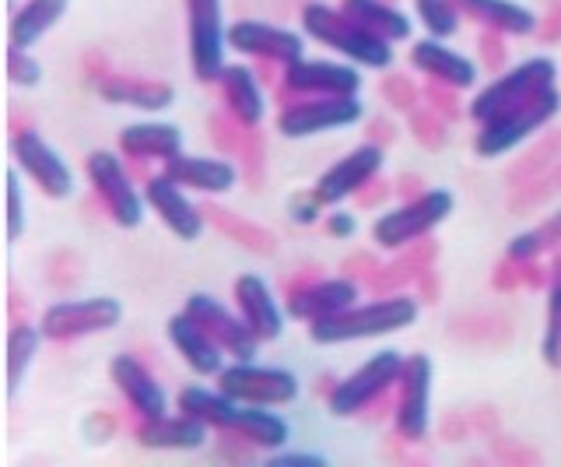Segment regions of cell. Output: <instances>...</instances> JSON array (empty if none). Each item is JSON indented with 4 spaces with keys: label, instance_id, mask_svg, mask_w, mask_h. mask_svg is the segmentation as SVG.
I'll return each instance as SVG.
<instances>
[{
    "label": "cell",
    "instance_id": "6da1fadb",
    "mask_svg": "<svg viewBox=\"0 0 561 467\" xmlns=\"http://www.w3.org/2000/svg\"><path fill=\"white\" fill-rule=\"evenodd\" d=\"M180 411L197 414L207 425L239 432L250 443L263 449H277L288 443V422L280 414L267 411V405H245L228 397L225 390H207V387H186L180 394Z\"/></svg>",
    "mask_w": 561,
    "mask_h": 467
},
{
    "label": "cell",
    "instance_id": "7a4b0ae2",
    "mask_svg": "<svg viewBox=\"0 0 561 467\" xmlns=\"http://www.w3.org/2000/svg\"><path fill=\"white\" fill-rule=\"evenodd\" d=\"M417 309H421L417 299L393 292V296H382L365 306L355 303L337 317L309 323V338L316 344H344V341H368V338L397 334V331H408V327L417 320Z\"/></svg>",
    "mask_w": 561,
    "mask_h": 467
},
{
    "label": "cell",
    "instance_id": "3957f363",
    "mask_svg": "<svg viewBox=\"0 0 561 467\" xmlns=\"http://www.w3.org/2000/svg\"><path fill=\"white\" fill-rule=\"evenodd\" d=\"M302 29L309 39H320L323 46L337 49L347 60H355L373 71H386L393 64V43H386L376 32L358 25L351 14L327 8V4H306L302 8Z\"/></svg>",
    "mask_w": 561,
    "mask_h": 467
},
{
    "label": "cell",
    "instance_id": "277c9868",
    "mask_svg": "<svg viewBox=\"0 0 561 467\" xmlns=\"http://www.w3.org/2000/svg\"><path fill=\"white\" fill-rule=\"evenodd\" d=\"M558 110H561V95L551 84V89L530 95L526 102H516V106H508L499 116H491L488 124H481L478 137H473V151H478L481 159H499L508 148L526 141L534 130H540L548 119H554Z\"/></svg>",
    "mask_w": 561,
    "mask_h": 467
},
{
    "label": "cell",
    "instance_id": "5b68a950",
    "mask_svg": "<svg viewBox=\"0 0 561 467\" xmlns=\"http://www.w3.org/2000/svg\"><path fill=\"white\" fill-rule=\"evenodd\" d=\"M453 194L449 190H425L414 201H403L393 212L379 215V221L373 225V239L382 250H403L414 239L428 236L435 225H443L453 215Z\"/></svg>",
    "mask_w": 561,
    "mask_h": 467
},
{
    "label": "cell",
    "instance_id": "8992f818",
    "mask_svg": "<svg viewBox=\"0 0 561 467\" xmlns=\"http://www.w3.org/2000/svg\"><path fill=\"white\" fill-rule=\"evenodd\" d=\"M403 362H408V358H403L397 349H382L376 355H368L355 373L337 379V387L327 394L330 414H337V419L362 414V408L368 401H376L379 394H386L393 384H400Z\"/></svg>",
    "mask_w": 561,
    "mask_h": 467
},
{
    "label": "cell",
    "instance_id": "52a82bcc",
    "mask_svg": "<svg viewBox=\"0 0 561 467\" xmlns=\"http://www.w3.org/2000/svg\"><path fill=\"white\" fill-rule=\"evenodd\" d=\"M88 180H92L95 194L102 197V204L110 207L113 221L119 229H137L140 218H145V201L137 194V180L130 176V169L123 159H116L113 151H92L84 159Z\"/></svg>",
    "mask_w": 561,
    "mask_h": 467
},
{
    "label": "cell",
    "instance_id": "ba28073f",
    "mask_svg": "<svg viewBox=\"0 0 561 467\" xmlns=\"http://www.w3.org/2000/svg\"><path fill=\"white\" fill-rule=\"evenodd\" d=\"M554 84V60L548 57H534V60H523L513 71L499 75L488 89L478 92V99L470 102V116L478 124H488L491 116H499L502 110L516 106V102H526L530 95L551 89Z\"/></svg>",
    "mask_w": 561,
    "mask_h": 467
},
{
    "label": "cell",
    "instance_id": "9c48e42d",
    "mask_svg": "<svg viewBox=\"0 0 561 467\" xmlns=\"http://www.w3.org/2000/svg\"><path fill=\"white\" fill-rule=\"evenodd\" d=\"M186 36H190V67L197 81H218L225 67L228 29L221 22V0H186Z\"/></svg>",
    "mask_w": 561,
    "mask_h": 467
},
{
    "label": "cell",
    "instance_id": "30bf717a",
    "mask_svg": "<svg viewBox=\"0 0 561 467\" xmlns=\"http://www.w3.org/2000/svg\"><path fill=\"white\" fill-rule=\"evenodd\" d=\"M362 116L365 106L358 102V95H309L277 113V130L280 137H309L355 127Z\"/></svg>",
    "mask_w": 561,
    "mask_h": 467
},
{
    "label": "cell",
    "instance_id": "8fae6325",
    "mask_svg": "<svg viewBox=\"0 0 561 467\" xmlns=\"http://www.w3.org/2000/svg\"><path fill=\"white\" fill-rule=\"evenodd\" d=\"M218 390L245 405H291L298 397V379L288 369H274V366H256L253 362H232L218 373Z\"/></svg>",
    "mask_w": 561,
    "mask_h": 467
},
{
    "label": "cell",
    "instance_id": "7c38bea8",
    "mask_svg": "<svg viewBox=\"0 0 561 467\" xmlns=\"http://www.w3.org/2000/svg\"><path fill=\"white\" fill-rule=\"evenodd\" d=\"M119 317H123L119 299L92 296V299H67V303L49 306L39 320V327H43V334L53 341H75L84 334L110 331V327L119 323Z\"/></svg>",
    "mask_w": 561,
    "mask_h": 467
},
{
    "label": "cell",
    "instance_id": "4fadbf2b",
    "mask_svg": "<svg viewBox=\"0 0 561 467\" xmlns=\"http://www.w3.org/2000/svg\"><path fill=\"white\" fill-rule=\"evenodd\" d=\"M428 411H432V358L408 355L400 373V401H397V436L403 443H421L428 436Z\"/></svg>",
    "mask_w": 561,
    "mask_h": 467
},
{
    "label": "cell",
    "instance_id": "5bb4252c",
    "mask_svg": "<svg viewBox=\"0 0 561 467\" xmlns=\"http://www.w3.org/2000/svg\"><path fill=\"white\" fill-rule=\"evenodd\" d=\"M193 320H197L204 331L221 344L225 355H232L239 362H253L256 358V349H260V338L250 323L242 320V314L236 317L232 309H225L215 296H207V292H193L186 299V309Z\"/></svg>",
    "mask_w": 561,
    "mask_h": 467
},
{
    "label": "cell",
    "instance_id": "9a60e30c",
    "mask_svg": "<svg viewBox=\"0 0 561 467\" xmlns=\"http://www.w3.org/2000/svg\"><path fill=\"white\" fill-rule=\"evenodd\" d=\"M11 155L18 169H25L46 197L60 201L75 190V172H70V166L60 159V151L53 148L43 134H35V130L11 134Z\"/></svg>",
    "mask_w": 561,
    "mask_h": 467
},
{
    "label": "cell",
    "instance_id": "2e32d148",
    "mask_svg": "<svg viewBox=\"0 0 561 467\" xmlns=\"http://www.w3.org/2000/svg\"><path fill=\"white\" fill-rule=\"evenodd\" d=\"M228 46L253 60H277V64H295L306 57L302 36H295L288 29L263 25V22H236L228 25Z\"/></svg>",
    "mask_w": 561,
    "mask_h": 467
},
{
    "label": "cell",
    "instance_id": "e0dca14e",
    "mask_svg": "<svg viewBox=\"0 0 561 467\" xmlns=\"http://www.w3.org/2000/svg\"><path fill=\"white\" fill-rule=\"evenodd\" d=\"M379 169H382V148L365 141L323 172L320 183H316V194L323 197V204H337L344 197H355Z\"/></svg>",
    "mask_w": 561,
    "mask_h": 467
},
{
    "label": "cell",
    "instance_id": "ac0fdd59",
    "mask_svg": "<svg viewBox=\"0 0 561 467\" xmlns=\"http://www.w3.org/2000/svg\"><path fill=\"white\" fill-rule=\"evenodd\" d=\"M288 314L295 320H327V317H337L344 314V309H351L358 303V285L355 278H347V274H341V278H316L309 282L306 288L298 292H288Z\"/></svg>",
    "mask_w": 561,
    "mask_h": 467
},
{
    "label": "cell",
    "instance_id": "d6986e66",
    "mask_svg": "<svg viewBox=\"0 0 561 467\" xmlns=\"http://www.w3.org/2000/svg\"><path fill=\"white\" fill-rule=\"evenodd\" d=\"M145 197L148 204L158 212V218H162L169 225V232H175L180 239H197L204 232V212H201V204H193L186 197V186H180L175 180H169L165 172L162 176H151L145 183Z\"/></svg>",
    "mask_w": 561,
    "mask_h": 467
},
{
    "label": "cell",
    "instance_id": "ffe728a7",
    "mask_svg": "<svg viewBox=\"0 0 561 467\" xmlns=\"http://www.w3.org/2000/svg\"><path fill=\"white\" fill-rule=\"evenodd\" d=\"M285 84L302 95H358L362 75L351 64L333 60H295L285 67Z\"/></svg>",
    "mask_w": 561,
    "mask_h": 467
},
{
    "label": "cell",
    "instance_id": "44dd1931",
    "mask_svg": "<svg viewBox=\"0 0 561 467\" xmlns=\"http://www.w3.org/2000/svg\"><path fill=\"white\" fill-rule=\"evenodd\" d=\"M110 376L119 387V394L127 397V405L140 414V419H162L169 408L165 390L158 387V379L151 376V369L140 358H134L130 352H123L110 362Z\"/></svg>",
    "mask_w": 561,
    "mask_h": 467
},
{
    "label": "cell",
    "instance_id": "7402d4cb",
    "mask_svg": "<svg viewBox=\"0 0 561 467\" xmlns=\"http://www.w3.org/2000/svg\"><path fill=\"white\" fill-rule=\"evenodd\" d=\"M169 341L175 344V352L183 355L186 366L197 376H218L225 369V352L221 344L210 338L204 327L193 320L190 314L169 317Z\"/></svg>",
    "mask_w": 561,
    "mask_h": 467
},
{
    "label": "cell",
    "instance_id": "603a6c76",
    "mask_svg": "<svg viewBox=\"0 0 561 467\" xmlns=\"http://www.w3.org/2000/svg\"><path fill=\"white\" fill-rule=\"evenodd\" d=\"M165 176L197 194H228L239 180V169L228 159H201V155H172L165 159Z\"/></svg>",
    "mask_w": 561,
    "mask_h": 467
},
{
    "label": "cell",
    "instance_id": "cb8c5ba5",
    "mask_svg": "<svg viewBox=\"0 0 561 467\" xmlns=\"http://www.w3.org/2000/svg\"><path fill=\"white\" fill-rule=\"evenodd\" d=\"M411 67L425 75L428 81H443V84H453V89H470V84L478 81V67H473V60L443 46L435 36L417 39L411 46Z\"/></svg>",
    "mask_w": 561,
    "mask_h": 467
},
{
    "label": "cell",
    "instance_id": "d4e9b609",
    "mask_svg": "<svg viewBox=\"0 0 561 467\" xmlns=\"http://www.w3.org/2000/svg\"><path fill=\"white\" fill-rule=\"evenodd\" d=\"M236 303H239L242 320L253 327L260 341L280 338V331H285V314H280V306L274 303L271 288L260 274H242L236 282Z\"/></svg>",
    "mask_w": 561,
    "mask_h": 467
},
{
    "label": "cell",
    "instance_id": "484cf974",
    "mask_svg": "<svg viewBox=\"0 0 561 467\" xmlns=\"http://www.w3.org/2000/svg\"><path fill=\"white\" fill-rule=\"evenodd\" d=\"M218 84H221V102L225 110L232 113L239 124L245 127H260L263 113H267V102H263V92H260V78L253 67H242V64H225L221 75H218Z\"/></svg>",
    "mask_w": 561,
    "mask_h": 467
},
{
    "label": "cell",
    "instance_id": "4316f807",
    "mask_svg": "<svg viewBox=\"0 0 561 467\" xmlns=\"http://www.w3.org/2000/svg\"><path fill=\"white\" fill-rule=\"evenodd\" d=\"M134 440L148 449H201L207 443V422L197 414H162V419H140Z\"/></svg>",
    "mask_w": 561,
    "mask_h": 467
},
{
    "label": "cell",
    "instance_id": "83f0119b",
    "mask_svg": "<svg viewBox=\"0 0 561 467\" xmlns=\"http://www.w3.org/2000/svg\"><path fill=\"white\" fill-rule=\"evenodd\" d=\"M99 95L105 102H116V106H134V110H148V113H158L172 106V84H162V81H140V78H130V75H110L99 81Z\"/></svg>",
    "mask_w": 561,
    "mask_h": 467
},
{
    "label": "cell",
    "instance_id": "f1b7e54d",
    "mask_svg": "<svg viewBox=\"0 0 561 467\" xmlns=\"http://www.w3.org/2000/svg\"><path fill=\"white\" fill-rule=\"evenodd\" d=\"M467 19L481 22L484 29L505 32V36H530L537 29L534 11H526L523 4H513V0H456Z\"/></svg>",
    "mask_w": 561,
    "mask_h": 467
},
{
    "label": "cell",
    "instance_id": "f546056e",
    "mask_svg": "<svg viewBox=\"0 0 561 467\" xmlns=\"http://www.w3.org/2000/svg\"><path fill=\"white\" fill-rule=\"evenodd\" d=\"M119 151L127 159H172L183 151V134L172 124H130L119 134Z\"/></svg>",
    "mask_w": 561,
    "mask_h": 467
},
{
    "label": "cell",
    "instance_id": "4dcf8cb0",
    "mask_svg": "<svg viewBox=\"0 0 561 467\" xmlns=\"http://www.w3.org/2000/svg\"><path fill=\"white\" fill-rule=\"evenodd\" d=\"M67 14V0H25V8L11 14L8 39L11 49H28L39 43L53 25H60Z\"/></svg>",
    "mask_w": 561,
    "mask_h": 467
},
{
    "label": "cell",
    "instance_id": "1f68e13d",
    "mask_svg": "<svg viewBox=\"0 0 561 467\" xmlns=\"http://www.w3.org/2000/svg\"><path fill=\"white\" fill-rule=\"evenodd\" d=\"M341 11L368 32L382 36L386 43L411 39V19L400 8H393V0H341Z\"/></svg>",
    "mask_w": 561,
    "mask_h": 467
},
{
    "label": "cell",
    "instance_id": "d6a6232c",
    "mask_svg": "<svg viewBox=\"0 0 561 467\" xmlns=\"http://www.w3.org/2000/svg\"><path fill=\"white\" fill-rule=\"evenodd\" d=\"M435 257H438V243H435V239H428V236H421V239H414V243H408V247L400 250V257H397L393 264H382L379 274L368 285H373L379 296H393V288L414 282L421 271L432 267Z\"/></svg>",
    "mask_w": 561,
    "mask_h": 467
},
{
    "label": "cell",
    "instance_id": "836d02e7",
    "mask_svg": "<svg viewBox=\"0 0 561 467\" xmlns=\"http://www.w3.org/2000/svg\"><path fill=\"white\" fill-rule=\"evenodd\" d=\"M201 212H204V218L215 225L218 232H225L232 243H239V247H245V250H253V253H260V257H274V243L277 239L267 232V229H260V225H253V221H245L242 215H236V212H228V207H221V204H210V201H204L201 204Z\"/></svg>",
    "mask_w": 561,
    "mask_h": 467
},
{
    "label": "cell",
    "instance_id": "e575fe53",
    "mask_svg": "<svg viewBox=\"0 0 561 467\" xmlns=\"http://www.w3.org/2000/svg\"><path fill=\"white\" fill-rule=\"evenodd\" d=\"M43 338H46L43 327H32L28 320L11 323V334H8V394H14L18 384H22V376L32 366V358H35V352H39Z\"/></svg>",
    "mask_w": 561,
    "mask_h": 467
},
{
    "label": "cell",
    "instance_id": "d590c367",
    "mask_svg": "<svg viewBox=\"0 0 561 467\" xmlns=\"http://www.w3.org/2000/svg\"><path fill=\"white\" fill-rule=\"evenodd\" d=\"M414 11L421 25H425L435 39H446V36H456V29H460V8H456V0H414Z\"/></svg>",
    "mask_w": 561,
    "mask_h": 467
},
{
    "label": "cell",
    "instance_id": "8d00e7d4",
    "mask_svg": "<svg viewBox=\"0 0 561 467\" xmlns=\"http://www.w3.org/2000/svg\"><path fill=\"white\" fill-rule=\"evenodd\" d=\"M207 127H210V141L218 145V151H225V159H228V155H239L242 145H245V134H250V127L239 124V119L228 110L210 113Z\"/></svg>",
    "mask_w": 561,
    "mask_h": 467
},
{
    "label": "cell",
    "instance_id": "74e56055",
    "mask_svg": "<svg viewBox=\"0 0 561 467\" xmlns=\"http://www.w3.org/2000/svg\"><path fill=\"white\" fill-rule=\"evenodd\" d=\"M411 134L421 148H432L438 151L446 141H449V119H443L438 113H432L428 106L425 110H414L411 113Z\"/></svg>",
    "mask_w": 561,
    "mask_h": 467
},
{
    "label": "cell",
    "instance_id": "f35d334b",
    "mask_svg": "<svg viewBox=\"0 0 561 467\" xmlns=\"http://www.w3.org/2000/svg\"><path fill=\"white\" fill-rule=\"evenodd\" d=\"M543 355L551 366H561V253L554 261L551 278V309H548V341H543Z\"/></svg>",
    "mask_w": 561,
    "mask_h": 467
},
{
    "label": "cell",
    "instance_id": "ab89813d",
    "mask_svg": "<svg viewBox=\"0 0 561 467\" xmlns=\"http://www.w3.org/2000/svg\"><path fill=\"white\" fill-rule=\"evenodd\" d=\"M379 92H382V99L390 102L393 110H400V113H414V110H417V102H421V89H417V84H414L408 75H397V71H390V75L382 78Z\"/></svg>",
    "mask_w": 561,
    "mask_h": 467
},
{
    "label": "cell",
    "instance_id": "60d3db41",
    "mask_svg": "<svg viewBox=\"0 0 561 467\" xmlns=\"http://www.w3.org/2000/svg\"><path fill=\"white\" fill-rule=\"evenodd\" d=\"M561 151V134H554V137H548L537 151H530L526 159H519L513 169H508V180L513 183H519V180H530V176H537V172H543L551 166V159Z\"/></svg>",
    "mask_w": 561,
    "mask_h": 467
},
{
    "label": "cell",
    "instance_id": "b9f144b4",
    "mask_svg": "<svg viewBox=\"0 0 561 467\" xmlns=\"http://www.w3.org/2000/svg\"><path fill=\"white\" fill-rule=\"evenodd\" d=\"M421 102H425V106H428L432 113H438L443 119H449V124H456V119H460V99H456L453 84L428 81L425 89H421Z\"/></svg>",
    "mask_w": 561,
    "mask_h": 467
},
{
    "label": "cell",
    "instance_id": "7bdbcfd3",
    "mask_svg": "<svg viewBox=\"0 0 561 467\" xmlns=\"http://www.w3.org/2000/svg\"><path fill=\"white\" fill-rule=\"evenodd\" d=\"M239 155L245 159V180H250L253 190H260V183H263V134L256 127H250V134H245V145Z\"/></svg>",
    "mask_w": 561,
    "mask_h": 467
},
{
    "label": "cell",
    "instance_id": "ee69618b",
    "mask_svg": "<svg viewBox=\"0 0 561 467\" xmlns=\"http://www.w3.org/2000/svg\"><path fill=\"white\" fill-rule=\"evenodd\" d=\"M25 229V204H22V183H18V169L8 172V239L14 243Z\"/></svg>",
    "mask_w": 561,
    "mask_h": 467
},
{
    "label": "cell",
    "instance_id": "f6af8a7d",
    "mask_svg": "<svg viewBox=\"0 0 561 467\" xmlns=\"http://www.w3.org/2000/svg\"><path fill=\"white\" fill-rule=\"evenodd\" d=\"M8 71L14 84H39V60L28 57V49H11L8 57Z\"/></svg>",
    "mask_w": 561,
    "mask_h": 467
},
{
    "label": "cell",
    "instance_id": "bcb514c9",
    "mask_svg": "<svg viewBox=\"0 0 561 467\" xmlns=\"http://www.w3.org/2000/svg\"><path fill=\"white\" fill-rule=\"evenodd\" d=\"M320 207H323V197L316 194V190H312V194H309V190H302V194H295L288 201V215L298 225H312L316 218H320Z\"/></svg>",
    "mask_w": 561,
    "mask_h": 467
},
{
    "label": "cell",
    "instance_id": "7dc6e473",
    "mask_svg": "<svg viewBox=\"0 0 561 467\" xmlns=\"http://www.w3.org/2000/svg\"><path fill=\"white\" fill-rule=\"evenodd\" d=\"M379 261L373 253H365V250H358V253H351V257H344V264H341V271L347 274V278H362V282H373L376 274H379Z\"/></svg>",
    "mask_w": 561,
    "mask_h": 467
},
{
    "label": "cell",
    "instance_id": "c3c4849f",
    "mask_svg": "<svg viewBox=\"0 0 561 467\" xmlns=\"http://www.w3.org/2000/svg\"><path fill=\"white\" fill-rule=\"evenodd\" d=\"M502 32H495V29H484L481 32V39H478V49H481V60H484V67L488 71H502L505 67V46H502Z\"/></svg>",
    "mask_w": 561,
    "mask_h": 467
},
{
    "label": "cell",
    "instance_id": "681fc988",
    "mask_svg": "<svg viewBox=\"0 0 561 467\" xmlns=\"http://www.w3.org/2000/svg\"><path fill=\"white\" fill-rule=\"evenodd\" d=\"M390 194H397L393 183H386V180L373 176V180H368V183L358 190V194H355V201H358V207H379Z\"/></svg>",
    "mask_w": 561,
    "mask_h": 467
},
{
    "label": "cell",
    "instance_id": "f907efd6",
    "mask_svg": "<svg viewBox=\"0 0 561 467\" xmlns=\"http://www.w3.org/2000/svg\"><path fill=\"white\" fill-rule=\"evenodd\" d=\"M543 250V239H540V232H523V236H516L513 239V247H508V257L513 261H534V257Z\"/></svg>",
    "mask_w": 561,
    "mask_h": 467
},
{
    "label": "cell",
    "instance_id": "816d5d0a",
    "mask_svg": "<svg viewBox=\"0 0 561 467\" xmlns=\"http://www.w3.org/2000/svg\"><path fill=\"white\" fill-rule=\"evenodd\" d=\"M358 232V218L351 215V212H330L327 215V236H333V239H351Z\"/></svg>",
    "mask_w": 561,
    "mask_h": 467
},
{
    "label": "cell",
    "instance_id": "f5cc1de1",
    "mask_svg": "<svg viewBox=\"0 0 561 467\" xmlns=\"http://www.w3.org/2000/svg\"><path fill=\"white\" fill-rule=\"evenodd\" d=\"M365 141L386 148L390 141H397V124H393V119H382V116L368 119V124H365Z\"/></svg>",
    "mask_w": 561,
    "mask_h": 467
},
{
    "label": "cell",
    "instance_id": "db71d44e",
    "mask_svg": "<svg viewBox=\"0 0 561 467\" xmlns=\"http://www.w3.org/2000/svg\"><path fill=\"white\" fill-rule=\"evenodd\" d=\"M414 285H417V299L425 303V306H435L438 303V271L435 267H425L414 278Z\"/></svg>",
    "mask_w": 561,
    "mask_h": 467
},
{
    "label": "cell",
    "instance_id": "11a10c76",
    "mask_svg": "<svg viewBox=\"0 0 561 467\" xmlns=\"http://www.w3.org/2000/svg\"><path fill=\"white\" fill-rule=\"evenodd\" d=\"M393 190H397V194H400L403 201H414V197L425 194V180L414 176V172H403V176L393 180Z\"/></svg>",
    "mask_w": 561,
    "mask_h": 467
},
{
    "label": "cell",
    "instance_id": "9f6ffc18",
    "mask_svg": "<svg viewBox=\"0 0 561 467\" xmlns=\"http://www.w3.org/2000/svg\"><path fill=\"white\" fill-rule=\"evenodd\" d=\"M390 411H397V408H393V401H390V390H386V394H379V397H376V401H368V405L362 408V419L379 422V419H386V414H390Z\"/></svg>",
    "mask_w": 561,
    "mask_h": 467
},
{
    "label": "cell",
    "instance_id": "6f0895ef",
    "mask_svg": "<svg viewBox=\"0 0 561 467\" xmlns=\"http://www.w3.org/2000/svg\"><path fill=\"white\" fill-rule=\"evenodd\" d=\"M516 264L519 261H513V257H508V264H499L495 267V288H516V282L523 278V271H516Z\"/></svg>",
    "mask_w": 561,
    "mask_h": 467
},
{
    "label": "cell",
    "instance_id": "680465c9",
    "mask_svg": "<svg viewBox=\"0 0 561 467\" xmlns=\"http://www.w3.org/2000/svg\"><path fill=\"white\" fill-rule=\"evenodd\" d=\"M540 239H543V247H558L561 243V212L558 215H551V221L548 225H540Z\"/></svg>",
    "mask_w": 561,
    "mask_h": 467
},
{
    "label": "cell",
    "instance_id": "91938a15",
    "mask_svg": "<svg viewBox=\"0 0 561 467\" xmlns=\"http://www.w3.org/2000/svg\"><path fill=\"white\" fill-rule=\"evenodd\" d=\"M467 436V419H463V414H453V419H446L443 422V440H463Z\"/></svg>",
    "mask_w": 561,
    "mask_h": 467
},
{
    "label": "cell",
    "instance_id": "94428289",
    "mask_svg": "<svg viewBox=\"0 0 561 467\" xmlns=\"http://www.w3.org/2000/svg\"><path fill=\"white\" fill-rule=\"evenodd\" d=\"M316 271H320V267H302V271L295 274V278H288L285 285H280V288H285V296H288V292H298V288H306L309 282H316Z\"/></svg>",
    "mask_w": 561,
    "mask_h": 467
},
{
    "label": "cell",
    "instance_id": "6125c7cd",
    "mask_svg": "<svg viewBox=\"0 0 561 467\" xmlns=\"http://www.w3.org/2000/svg\"><path fill=\"white\" fill-rule=\"evenodd\" d=\"M274 467H285V464H323V457H309V454H280L271 460Z\"/></svg>",
    "mask_w": 561,
    "mask_h": 467
},
{
    "label": "cell",
    "instance_id": "be15d7a7",
    "mask_svg": "<svg viewBox=\"0 0 561 467\" xmlns=\"http://www.w3.org/2000/svg\"><path fill=\"white\" fill-rule=\"evenodd\" d=\"M543 39H561V8L551 11L548 25H543Z\"/></svg>",
    "mask_w": 561,
    "mask_h": 467
},
{
    "label": "cell",
    "instance_id": "e7e4bbea",
    "mask_svg": "<svg viewBox=\"0 0 561 467\" xmlns=\"http://www.w3.org/2000/svg\"><path fill=\"white\" fill-rule=\"evenodd\" d=\"M470 425H478V429H491L495 425V419H491V408H478L470 414Z\"/></svg>",
    "mask_w": 561,
    "mask_h": 467
},
{
    "label": "cell",
    "instance_id": "03108f58",
    "mask_svg": "<svg viewBox=\"0 0 561 467\" xmlns=\"http://www.w3.org/2000/svg\"><path fill=\"white\" fill-rule=\"evenodd\" d=\"M145 162H148V159H130L127 169H130V176H134V180H145V183H148L151 176H148V166H145Z\"/></svg>",
    "mask_w": 561,
    "mask_h": 467
}]
</instances>
